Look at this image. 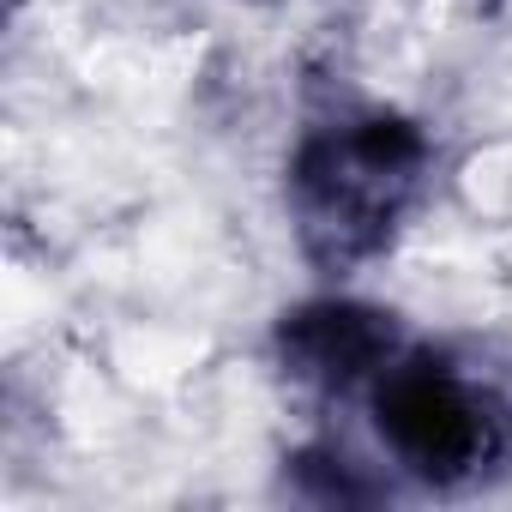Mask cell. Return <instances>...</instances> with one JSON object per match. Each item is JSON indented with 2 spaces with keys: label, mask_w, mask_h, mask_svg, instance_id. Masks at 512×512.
Returning a JSON list of instances; mask_svg holds the SVG:
<instances>
[{
  "label": "cell",
  "mask_w": 512,
  "mask_h": 512,
  "mask_svg": "<svg viewBox=\"0 0 512 512\" xmlns=\"http://www.w3.org/2000/svg\"><path fill=\"white\" fill-rule=\"evenodd\" d=\"M428 133L410 115L362 109L314 127L290 157V211L320 266H362L392 241L428 175Z\"/></svg>",
  "instance_id": "obj_1"
},
{
  "label": "cell",
  "mask_w": 512,
  "mask_h": 512,
  "mask_svg": "<svg viewBox=\"0 0 512 512\" xmlns=\"http://www.w3.org/2000/svg\"><path fill=\"white\" fill-rule=\"evenodd\" d=\"M368 416L386 446V458L434 488H452L476 476L500 452V416L494 404L428 350H398L392 368L368 386Z\"/></svg>",
  "instance_id": "obj_2"
},
{
  "label": "cell",
  "mask_w": 512,
  "mask_h": 512,
  "mask_svg": "<svg viewBox=\"0 0 512 512\" xmlns=\"http://www.w3.org/2000/svg\"><path fill=\"white\" fill-rule=\"evenodd\" d=\"M404 350L386 308L356 296H314L278 320V362L314 392H368Z\"/></svg>",
  "instance_id": "obj_3"
}]
</instances>
